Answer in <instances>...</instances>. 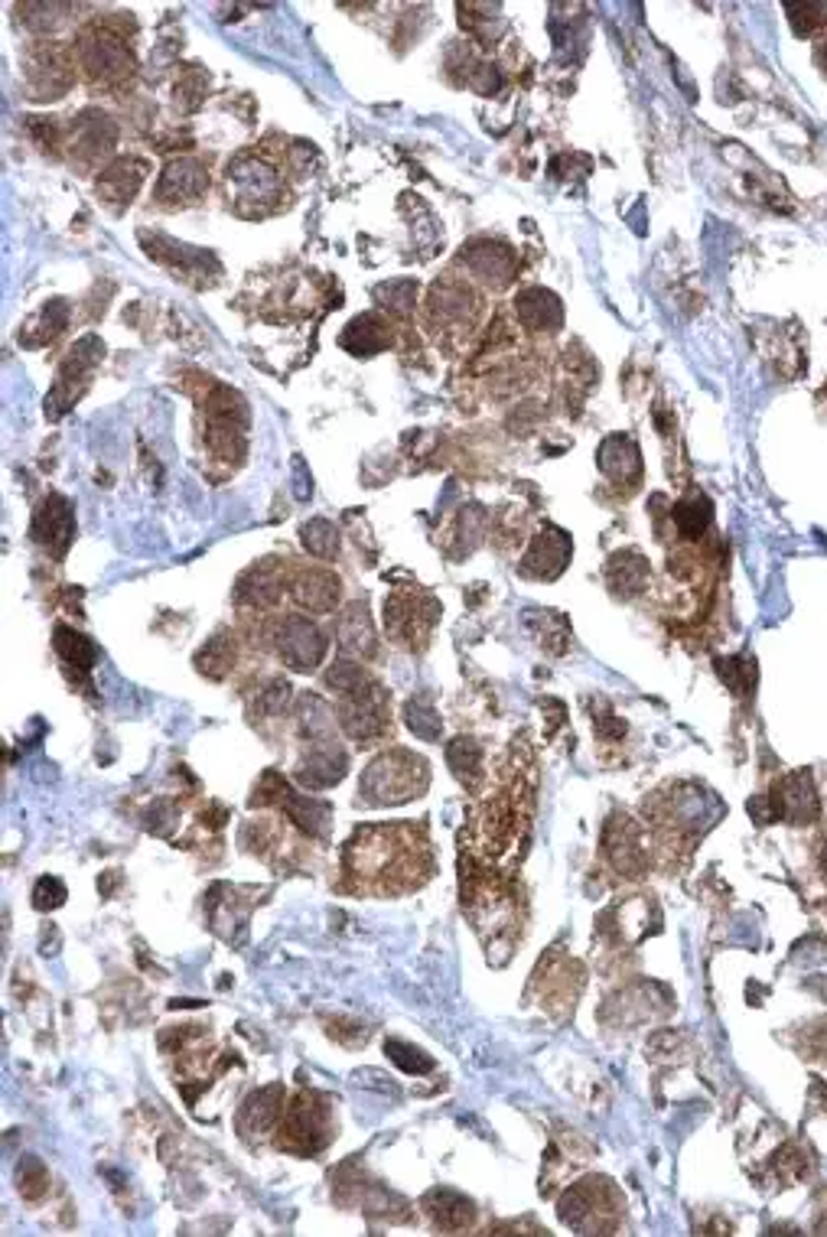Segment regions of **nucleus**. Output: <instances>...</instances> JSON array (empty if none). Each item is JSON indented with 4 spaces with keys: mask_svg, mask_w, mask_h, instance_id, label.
Here are the masks:
<instances>
[{
    "mask_svg": "<svg viewBox=\"0 0 827 1237\" xmlns=\"http://www.w3.org/2000/svg\"><path fill=\"white\" fill-rule=\"evenodd\" d=\"M407 827L411 824H378L372 831H358L346 847L348 873L358 880L388 883V893H394L392 880L411 876V860L424 856L414 854V837Z\"/></svg>",
    "mask_w": 827,
    "mask_h": 1237,
    "instance_id": "nucleus-1",
    "label": "nucleus"
},
{
    "mask_svg": "<svg viewBox=\"0 0 827 1237\" xmlns=\"http://www.w3.org/2000/svg\"><path fill=\"white\" fill-rule=\"evenodd\" d=\"M427 788V763L411 753H382L362 775V795L368 805H404Z\"/></svg>",
    "mask_w": 827,
    "mask_h": 1237,
    "instance_id": "nucleus-2",
    "label": "nucleus"
},
{
    "mask_svg": "<svg viewBox=\"0 0 827 1237\" xmlns=\"http://www.w3.org/2000/svg\"><path fill=\"white\" fill-rule=\"evenodd\" d=\"M339 724L346 729L348 739H355V743L378 739L388 726V694H385V687L368 678L352 694H343L339 697Z\"/></svg>",
    "mask_w": 827,
    "mask_h": 1237,
    "instance_id": "nucleus-3",
    "label": "nucleus"
},
{
    "mask_svg": "<svg viewBox=\"0 0 827 1237\" xmlns=\"http://www.w3.org/2000/svg\"><path fill=\"white\" fill-rule=\"evenodd\" d=\"M228 186L235 189V203L242 213H258L264 206H274L284 193L277 173L270 170L258 157H238L228 167Z\"/></svg>",
    "mask_w": 827,
    "mask_h": 1237,
    "instance_id": "nucleus-4",
    "label": "nucleus"
},
{
    "mask_svg": "<svg viewBox=\"0 0 827 1237\" xmlns=\"http://www.w3.org/2000/svg\"><path fill=\"white\" fill-rule=\"evenodd\" d=\"M326 1133H329V1123H326V1108L316 1101V1094H301L294 1101V1108L284 1113L280 1120V1143L294 1152H316L319 1147H326Z\"/></svg>",
    "mask_w": 827,
    "mask_h": 1237,
    "instance_id": "nucleus-5",
    "label": "nucleus"
},
{
    "mask_svg": "<svg viewBox=\"0 0 827 1237\" xmlns=\"http://www.w3.org/2000/svg\"><path fill=\"white\" fill-rule=\"evenodd\" d=\"M277 651H280V661L294 671H309L323 661L326 655V639L319 632L316 622L301 619V616H291L277 626Z\"/></svg>",
    "mask_w": 827,
    "mask_h": 1237,
    "instance_id": "nucleus-6",
    "label": "nucleus"
},
{
    "mask_svg": "<svg viewBox=\"0 0 827 1237\" xmlns=\"http://www.w3.org/2000/svg\"><path fill=\"white\" fill-rule=\"evenodd\" d=\"M436 602L427 597H414V593H394L385 602V626L394 639L404 641L407 648L421 645L427 639L431 626H434Z\"/></svg>",
    "mask_w": 827,
    "mask_h": 1237,
    "instance_id": "nucleus-7",
    "label": "nucleus"
},
{
    "mask_svg": "<svg viewBox=\"0 0 827 1237\" xmlns=\"http://www.w3.org/2000/svg\"><path fill=\"white\" fill-rule=\"evenodd\" d=\"M346 753L333 739L329 743H313V749L306 753L304 763L297 768V778L304 782L306 788H329L346 775Z\"/></svg>",
    "mask_w": 827,
    "mask_h": 1237,
    "instance_id": "nucleus-8",
    "label": "nucleus"
},
{
    "mask_svg": "<svg viewBox=\"0 0 827 1237\" xmlns=\"http://www.w3.org/2000/svg\"><path fill=\"white\" fill-rule=\"evenodd\" d=\"M772 817H785V821H795V824H805V821H815L818 814V795L811 788V778L808 775H791L776 785V795H772Z\"/></svg>",
    "mask_w": 827,
    "mask_h": 1237,
    "instance_id": "nucleus-9",
    "label": "nucleus"
},
{
    "mask_svg": "<svg viewBox=\"0 0 827 1237\" xmlns=\"http://www.w3.org/2000/svg\"><path fill=\"white\" fill-rule=\"evenodd\" d=\"M33 538L56 557L66 554L72 541V505L59 495H49L33 521Z\"/></svg>",
    "mask_w": 827,
    "mask_h": 1237,
    "instance_id": "nucleus-10",
    "label": "nucleus"
},
{
    "mask_svg": "<svg viewBox=\"0 0 827 1237\" xmlns=\"http://www.w3.org/2000/svg\"><path fill=\"white\" fill-rule=\"evenodd\" d=\"M82 62H86L91 76L115 79V76H125L131 69V52L121 40H111L105 33H91L82 43Z\"/></svg>",
    "mask_w": 827,
    "mask_h": 1237,
    "instance_id": "nucleus-11",
    "label": "nucleus"
},
{
    "mask_svg": "<svg viewBox=\"0 0 827 1237\" xmlns=\"http://www.w3.org/2000/svg\"><path fill=\"white\" fill-rule=\"evenodd\" d=\"M206 186H209L206 170L196 160H174L164 170V176H160L157 196L160 199H174V203H179V199H196V196H203Z\"/></svg>",
    "mask_w": 827,
    "mask_h": 1237,
    "instance_id": "nucleus-12",
    "label": "nucleus"
},
{
    "mask_svg": "<svg viewBox=\"0 0 827 1237\" xmlns=\"http://www.w3.org/2000/svg\"><path fill=\"white\" fill-rule=\"evenodd\" d=\"M294 599L309 612H329L339 599V577L329 570H304L294 580Z\"/></svg>",
    "mask_w": 827,
    "mask_h": 1237,
    "instance_id": "nucleus-13",
    "label": "nucleus"
},
{
    "mask_svg": "<svg viewBox=\"0 0 827 1237\" xmlns=\"http://www.w3.org/2000/svg\"><path fill=\"white\" fill-rule=\"evenodd\" d=\"M280 1113H284V1091L274 1084L248 1098V1105L242 1108V1117H238V1127L252 1137H262L280 1120Z\"/></svg>",
    "mask_w": 827,
    "mask_h": 1237,
    "instance_id": "nucleus-14",
    "label": "nucleus"
},
{
    "mask_svg": "<svg viewBox=\"0 0 827 1237\" xmlns=\"http://www.w3.org/2000/svg\"><path fill=\"white\" fill-rule=\"evenodd\" d=\"M463 255H466V252H463ZM466 261H470V267L480 274L485 284H495V287H505L509 277L515 274L512 252L502 248V245H489V242H482V245H476V248H470Z\"/></svg>",
    "mask_w": 827,
    "mask_h": 1237,
    "instance_id": "nucleus-15",
    "label": "nucleus"
},
{
    "mask_svg": "<svg viewBox=\"0 0 827 1237\" xmlns=\"http://www.w3.org/2000/svg\"><path fill=\"white\" fill-rule=\"evenodd\" d=\"M336 636L348 655H372L375 651V632L368 622V609L362 602H352L336 622Z\"/></svg>",
    "mask_w": 827,
    "mask_h": 1237,
    "instance_id": "nucleus-16",
    "label": "nucleus"
},
{
    "mask_svg": "<svg viewBox=\"0 0 827 1237\" xmlns=\"http://www.w3.org/2000/svg\"><path fill=\"white\" fill-rule=\"evenodd\" d=\"M277 798H280L284 814H287L297 827H304V831H309V834H323V831L329 827V805L313 802V798H301V795H294L287 785H277Z\"/></svg>",
    "mask_w": 827,
    "mask_h": 1237,
    "instance_id": "nucleus-17",
    "label": "nucleus"
},
{
    "mask_svg": "<svg viewBox=\"0 0 827 1237\" xmlns=\"http://www.w3.org/2000/svg\"><path fill=\"white\" fill-rule=\"evenodd\" d=\"M424 1208H427V1215L434 1218L436 1225L443 1228V1231H460V1228H466L470 1221H473V1205L463 1198V1195L456 1192H431L427 1198H424Z\"/></svg>",
    "mask_w": 827,
    "mask_h": 1237,
    "instance_id": "nucleus-18",
    "label": "nucleus"
},
{
    "mask_svg": "<svg viewBox=\"0 0 827 1237\" xmlns=\"http://www.w3.org/2000/svg\"><path fill=\"white\" fill-rule=\"evenodd\" d=\"M600 467L616 482H626V479L639 475V450H636V443L629 436H610L600 446Z\"/></svg>",
    "mask_w": 827,
    "mask_h": 1237,
    "instance_id": "nucleus-19",
    "label": "nucleus"
},
{
    "mask_svg": "<svg viewBox=\"0 0 827 1237\" xmlns=\"http://www.w3.org/2000/svg\"><path fill=\"white\" fill-rule=\"evenodd\" d=\"M515 306H519L522 323L531 330H551L561 323V303L548 291H524L522 297L515 300Z\"/></svg>",
    "mask_w": 827,
    "mask_h": 1237,
    "instance_id": "nucleus-20",
    "label": "nucleus"
},
{
    "mask_svg": "<svg viewBox=\"0 0 827 1237\" xmlns=\"http://www.w3.org/2000/svg\"><path fill=\"white\" fill-rule=\"evenodd\" d=\"M567 557H570V541H567L564 531H558V528H548L538 541H534V548H531V554L524 557V573H531L534 577V570H538V563H551V573L558 577L561 570H564Z\"/></svg>",
    "mask_w": 827,
    "mask_h": 1237,
    "instance_id": "nucleus-21",
    "label": "nucleus"
},
{
    "mask_svg": "<svg viewBox=\"0 0 827 1237\" xmlns=\"http://www.w3.org/2000/svg\"><path fill=\"white\" fill-rule=\"evenodd\" d=\"M646 583V560L639 554H622L610 563V587L622 597H632Z\"/></svg>",
    "mask_w": 827,
    "mask_h": 1237,
    "instance_id": "nucleus-22",
    "label": "nucleus"
},
{
    "mask_svg": "<svg viewBox=\"0 0 827 1237\" xmlns=\"http://www.w3.org/2000/svg\"><path fill=\"white\" fill-rule=\"evenodd\" d=\"M404 724L421 739H440V717L427 697H411L404 707Z\"/></svg>",
    "mask_w": 827,
    "mask_h": 1237,
    "instance_id": "nucleus-23",
    "label": "nucleus"
},
{
    "mask_svg": "<svg viewBox=\"0 0 827 1237\" xmlns=\"http://www.w3.org/2000/svg\"><path fill=\"white\" fill-rule=\"evenodd\" d=\"M446 763H450V768L466 782H473V778H480L482 772V749L473 743V739H466V736H460V739H453L450 743V749H446Z\"/></svg>",
    "mask_w": 827,
    "mask_h": 1237,
    "instance_id": "nucleus-24",
    "label": "nucleus"
},
{
    "mask_svg": "<svg viewBox=\"0 0 827 1237\" xmlns=\"http://www.w3.org/2000/svg\"><path fill=\"white\" fill-rule=\"evenodd\" d=\"M671 514H675V524H678V531H681L685 538H697V534L707 528V521H710V502L700 499V495H695V499L678 502Z\"/></svg>",
    "mask_w": 827,
    "mask_h": 1237,
    "instance_id": "nucleus-25",
    "label": "nucleus"
},
{
    "mask_svg": "<svg viewBox=\"0 0 827 1237\" xmlns=\"http://www.w3.org/2000/svg\"><path fill=\"white\" fill-rule=\"evenodd\" d=\"M56 648H59V655L69 661V665H76V668H91L95 665V645L86 639V636H79V632H72V629H56Z\"/></svg>",
    "mask_w": 827,
    "mask_h": 1237,
    "instance_id": "nucleus-26",
    "label": "nucleus"
},
{
    "mask_svg": "<svg viewBox=\"0 0 827 1237\" xmlns=\"http://www.w3.org/2000/svg\"><path fill=\"white\" fill-rule=\"evenodd\" d=\"M301 534H304V548L309 551V554L333 557L336 551H339V534H336V528H333L329 521H323V518H316V521L304 524Z\"/></svg>",
    "mask_w": 827,
    "mask_h": 1237,
    "instance_id": "nucleus-27",
    "label": "nucleus"
},
{
    "mask_svg": "<svg viewBox=\"0 0 827 1237\" xmlns=\"http://www.w3.org/2000/svg\"><path fill=\"white\" fill-rule=\"evenodd\" d=\"M232 661H235V648H232L225 639L209 641V645L196 655V665L203 668V675H213V678H221V675L232 668Z\"/></svg>",
    "mask_w": 827,
    "mask_h": 1237,
    "instance_id": "nucleus-28",
    "label": "nucleus"
},
{
    "mask_svg": "<svg viewBox=\"0 0 827 1237\" xmlns=\"http://www.w3.org/2000/svg\"><path fill=\"white\" fill-rule=\"evenodd\" d=\"M385 1052L392 1056L394 1066L411 1071V1074H427L434 1068V1059L427 1052H421V1049H414L407 1042H394L392 1039V1042H385Z\"/></svg>",
    "mask_w": 827,
    "mask_h": 1237,
    "instance_id": "nucleus-29",
    "label": "nucleus"
},
{
    "mask_svg": "<svg viewBox=\"0 0 827 1237\" xmlns=\"http://www.w3.org/2000/svg\"><path fill=\"white\" fill-rule=\"evenodd\" d=\"M17 1182H20V1189L30 1195V1198H37V1195L46 1192V1186H49V1176H46V1169L37 1162V1159H20V1169H17Z\"/></svg>",
    "mask_w": 827,
    "mask_h": 1237,
    "instance_id": "nucleus-30",
    "label": "nucleus"
},
{
    "mask_svg": "<svg viewBox=\"0 0 827 1237\" xmlns=\"http://www.w3.org/2000/svg\"><path fill=\"white\" fill-rule=\"evenodd\" d=\"M66 902V886L56 876H43L33 890V905L37 909H59Z\"/></svg>",
    "mask_w": 827,
    "mask_h": 1237,
    "instance_id": "nucleus-31",
    "label": "nucleus"
},
{
    "mask_svg": "<svg viewBox=\"0 0 827 1237\" xmlns=\"http://www.w3.org/2000/svg\"><path fill=\"white\" fill-rule=\"evenodd\" d=\"M417 294V284L414 281H401V284H388V287H378V300L392 303L394 310H411Z\"/></svg>",
    "mask_w": 827,
    "mask_h": 1237,
    "instance_id": "nucleus-32",
    "label": "nucleus"
},
{
    "mask_svg": "<svg viewBox=\"0 0 827 1237\" xmlns=\"http://www.w3.org/2000/svg\"><path fill=\"white\" fill-rule=\"evenodd\" d=\"M287 694H291V687H287L284 681L267 684V690L258 697L262 714H284V710H287Z\"/></svg>",
    "mask_w": 827,
    "mask_h": 1237,
    "instance_id": "nucleus-33",
    "label": "nucleus"
}]
</instances>
